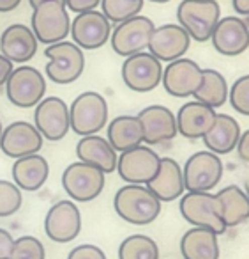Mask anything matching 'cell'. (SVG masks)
<instances>
[{"instance_id": "1", "label": "cell", "mask_w": 249, "mask_h": 259, "mask_svg": "<svg viewBox=\"0 0 249 259\" xmlns=\"http://www.w3.org/2000/svg\"><path fill=\"white\" fill-rule=\"evenodd\" d=\"M115 213L133 226H149L159 217L163 202L145 185H124L113 197Z\"/></svg>"}, {"instance_id": "2", "label": "cell", "mask_w": 249, "mask_h": 259, "mask_svg": "<svg viewBox=\"0 0 249 259\" xmlns=\"http://www.w3.org/2000/svg\"><path fill=\"white\" fill-rule=\"evenodd\" d=\"M178 211L193 227L209 229L217 236L226 233L221 202L212 192H185L178 201Z\"/></svg>"}, {"instance_id": "3", "label": "cell", "mask_w": 249, "mask_h": 259, "mask_svg": "<svg viewBox=\"0 0 249 259\" xmlns=\"http://www.w3.org/2000/svg\"><path fill=\"white\" fill-rule=\"evenodd\" d=\"M178 25L189 34L191 41H210L217 22L221 20V8L217 0H182L177 8Z\"/></svg>"}, {"instance_id": "4", "label": "cell", "mask_w": 249, "mask_h": 259, "mask_svg": "<svg viewBox=\"0 0 249 259\" xmlns=\"http://www.w3.org/2000/svg\"><path fill=\"white\" fill-rule=\"evenodd\" d=\"M71 130L80 137L97 135L108 124V101L96 91L78 94L69 107Z\"/></svg>"}, {"instance_id": "5", "label": "cell", "mask_w": 249, "mask_h": 259, "mask_svg": "<svg viewBox=\"0 0 249 259\" xmlns=\"http://www.w3.org/2000/svg\"><path fill=\"white\" fill-rule=\"evenodd\" d=\"M30 29L37 41L46 47L66 41L71 34V18L66 4L57 0H46L32 9Z\"/></svg>"}, {"instance_id": "6", "label": "cell", "mask_w": 249, "mask_h": 259, "mask_svg": "<svg viewBox=\"0 0 249 259\" xmlns=\"http://www.w3.org/2000/svg\"><path fill=\"white\" fill-rule=\"evenodd\" d=\"M44 57L48 64L44 68L46 76L58 85H69L83 75L85 69V54L73 41H60L46 47Z\"/></svg>"}, {"instance_id": "7", "label": "cell", "mask_w": 249, "mask_h": 259, "mask_svg": "<svg viewBox=\"0 0 249 259\" xmlns=\"http://www.w3.org/2000/svg\"><path fill=\"white\" fill-rule=\"evenodd\" d=\"M106 174L85 162H73L62 172V188L75 202H90L101 195Z\"/></svg>"}, {"instance_id": "8", "label": "cell", "mask_w": 249, "mask_h": 259, "mask_svg": "<svg viewBox=\"0 0 249 259\" xmlns=\"http://www.w3.org/2000/svg\"><path fill=\"white\" fill-rule=\"evenodd\" d=\"M46 80L39 69L22 64L13 69L11 76L6 82V96L15 107L32 108L44 100Z\"/></svg>"}, {"instance_id": "9", "label": "cell", "mask_w": 249, "mask_h": 259, "mask_svg": "<svg viewBox=\"0 0 249 259\" xmlns=\"http://www.w3.org/2000/svg\"><path fill=\"white\" fill-rule=\"evenodd\" d=\"M224 165L221 156L214 155L209 149L196 151L185 160L182 167L184 185L188 192H210L221 183Z\"/></svg>"}, {"instance_id": "10", "label": "cell", "mask_w": 249, "mask_h": 259, "mask_svg": "<svg viewBox=\"0 0 249 259\" xmlns=\"http://www.w3.org/2000/svg\"><path fill=\"white\" fill-rule=\"evenodd\" d=\"M154 29H156L154 22L143 15L117 23L110 37L111 50L124 59L140 54V52H147Z\"/></svg>"}, {"instance_id": "11", "label": "cell", "mask_w": 249, "mask_h": 259, "mask_svg": "<svg viewBox=\"0 0 249 259\" xmlns=\"http://www.w3.org/2000/svg\"><path fill=\"white\" fill-rule=\"evenodd\" d=\"M122 82L135 93H150L163 80V62L157 61L150 52H140L122 62Z\"/></svg>"}, {"instance_id": "12", "label": "cell", "mask_w": 249, "mask_h": 259, "mask_svg": "<svg viewBox=\"0 0 249 259\" xmlns=\"http://www.w3.org/2000/svg\"><path fill=\"white\" fill-rule=\"evenodd\" d=\"M161 156L150 146L136 148L118 155L117 172L128 185H147L159 170Z\"/></svg>"}, {"instance_id": "13", "label": "cell", "mask_w": 249, "mask_h": 259, "mask_svg": "<svg viewBox=\"0 0 249 259\" xmlns=\"http://www.w3.org/2000/svg\"><path fill=\"white\" fill-rule=\"evenodd\" d=\"M113 25L97 9L76 15L71 20L73 43L82 50H99L110 41Z\"/></svg>"}, {"instance_id": "14", "label": "cell", "mask_w": 249, "mask_h": 259, "mask_svg": "<svg viewBox=\"0 0 249 259\" xmlns=\"http://www.w3.org/2000/svg\"><path fill=\"white\" fill-rule=\"evenodd\" d=\"M34 126L46 141H62L71 130L69 105L58 96L44 98L34 110Z\"/></svg>"}, {"instance_id": "15", "label": "cell", "mask_w": 249, "mask_h": 259, "mask_svg": "<svg viewBox=\"0 0 249 259\" xmlns=\"http://www.w3.org/2000/svg\"><path fill=\"white\" fill-rule=\"evenodd\" d=\"M203 82V68L193 59L182 57L173 62H168L163 68V80L161 85L164 87L170 96L173 98H191L196 94Z\"/></svg>"}, {"instance_id": "16", "label": "cell", "mask_w": 249, "mask_h": 259, "mask_svg": "<svg viewBox=\"0 0 249 259\" xmlns=\"http://www.w3.org/2000/svg\"><path fill=\"white\" fill-rule=\"evenodd\" d=\"M82 231V213L75 201H58L44 217V233L55 243H69Z\"/></svg>"}, {"instance_id": "17", "label": "cell", "mask_w": 249, "mask_h": 259, "mask_svg": "<svg viewBox=\"0 0 249 259\" xmlns=\"http://www.w3.org/2000/svg\"><path fill=\"white\" fill-rule=\"evenodd\" d=\"M143 132V144L157 146L177 137V119L164 105H149L136 114Z\"/></svg>"}, {"instance_id": "18", "label": "cell", "mask_w": 249, "mask_h": 259, "mask_svg": "<svg viewBox=\"0 0 249 259\" xmlns=\"http://www.w3.org/2000/svg\"><path fill=\"white\" fill-rule=\"evenodd\" d=\"M43 135L34 124L27 121H15L6 126L0 139V149L9 158H23L29 155H37L43 148Z\"/></svg>"}, {"instance_id": "19", "label": "cell", "mask_w": 249, "mask_h": 259, "mask_svg": "<svg viewBox=\"0 0 249 259\" xmlns=\"http://www.w3.org/2000/svg\"><path fill=\"white\" fill-rule=\"evenodd\" d=\"M191 47V37L178 23H166L156 27L150 36L147 50L161 62H173L182 59Z\"/></svg>"}, {"instance_id": "20", "label": "cell", "mask_w": 249, "mask_h": 259, "mask_svg": "<svg viewBox=\"0 0 249 259\" xmlns=\"http://www.w3.org/2000/svg\"><path fill=\"white\" fill-rule=\"evenodd\" d=\"M212 47L224 57H237L249 48V25L238 16H224L217 22L212 36Z\"/></svg>"}, {"instance_id": "21", "label": "cell", "mask_w": 249, "mask_h": 259, "mask_svg": "<svg viewBox=\"0 0 249 259\" xmlns=\"http://www.w3.org/2000/svg\"><path fill=\"white\" fill-rule=\"evenodd\" d=\"M217 112L200 101L193 100L184 103L175 114L177 134L188 141H202L214 126Z\"/></svg>"}, {"instance_id": "22", "label": "cell", "mask_w": 249, "mask_h": 259, "mask_svg": "<svg viewBox=\"0 0 249 259\" xmlns=\"http://www.w3.org/2000/svg\"><path fill=\"white\" fill-rule=\"evenodd\" d=\"M37 41L32 29L23 23H13L0 36V54L13 64H25L37 54Z\"/></svg>"}, {"instance_id": "23", "label": "cell", "mask_w": 249, "mask_h": 259, "mask_svg": "<svg viewBox=\"0 0 249 259\" xmlns=\"http://www.w3.org/2000/svg\"><path fill=\"white\" fill-rule=\"evenodd\" d=\"M161 202H171L180 199L185 194L184 174L177 160L171 156H161L159 170L145 185Z\"/></svg>"}, {"instance_id": "24", "label": "cell", "mask_w": 249, "mask_h": 259, "mask_svg": "<svg viewBox=\"0 0 249 259\" xmlns=\"http://www.w3.org/2000/svg\"><path fill=\"white\" fill-rule=\"evenodd\" d=\"M76 156L80 162L97 167L104 174H111L117 170L118 153L101 135H87L80 139L76 144Z\"/></svg>"}, {"instance_id": "25", "label": "cell", "mask_w": 249, "mask_h": 259, "mask_svg": "<svg viewBox=\"0 0 249 259\" xmlns=\"http://www.w3.org/2000/svg\"><path fill=\"white\" fill-rule=\"evenodd\" d=\"M13 183L25 192H37L50 176V163L43 155H29L13 163Z\"/></svg>"}, {"instance_id": "26", "label": "cell", "mask_w": 249, "mask_h": 259, "mask_svg": "<svg viewBox=\"0 0 249 259\" xmlns=\"http://www.w3.org/2000/svg\"><path fill=\"white\" fill-rule=\"evenodd\" d=\"M240 124L235 117L230 114H223L217 112L214 126L209 130V134L202 139L205 148L212 151L214 155H228V153L235 151L237 142L240 139Z\"/></svg>"}, {"instance_id": "27", "label": "cell", "mask_w": 249, "mask_h": 259, "mask_svg": "<svg viewBox=\"0 0 249 259\" xmlns=\"http://www.w3.org/2000/svg\"><path fill=\"white\" fill-rule=\"evenodd\" d=\"M180 254L184 259H219V236L209 229L191 227L180 238Z\"/></svg>"}, {"instance_id": "28", "label": "cell", "mask_w": 249, "mask_h": 259, "mask_svg": "<svg viewBox=\"0 0 249 259\" xmlns=\"http://www.w3.org/2000/svg\"><path fill=\"white\" fill-rule=\"evenodd\" d=\"M106 128H108L106 141L110 142L111 148L117 153L129 151V149L143 144L142 124H140L136 115H129V114L118 115V117L111 119L108 122Z\"/></svg>"}, {"instance_id": "29", "label": "cell", "mask_w": 249, "mask_h": 259, "mask_svg": "<svg viewBox=\"0 0 249 259\" xmlns=\"http://www.w3.org/2000/svg\"><path fill=\"white\" fill-rule=\"evenodd\" d=\"M216 195L221 202L223 220H224L226 229L228 227H237V226H240V224L247 222L249 197L244 192V188L237 187V185H228V187L221 188Z\"/></svg>"}, {"instance_id": "30", "label": "cell", "mask_w": 249, "mask_h": 259, "mask_svg": "<svg viewBox=\"0 0 249 259\" xmlns=\"http://www.w3.org/2000/svg\"><path fill=\"white\" fill-rule=\"evenodd\" d=\"M228 94H230V87H228V82L223 73H219L217 69L207 68L203 69L202 85H200V89L196 91V94L193 98L216 110V108L223 107L226 103Z\"/></svg>"}, {"instance_id": "31", "label": "cell", "mask_w": 249, "mask_h": 259, "mask_svg": "<svg viewBox=\"0 0 249 259\" xmlns=\"http://www.w3.org/2000/svg\"><path fill=\"white\" fill-rule=\"evenodd\" d=\"M118 259H159V247L147 234H131L118 245Z\"/></svg>"}, {"instance_id": "32", "label": "cell", "mask_w": 249, "mask_h": 259, "mask_svg": "<svg viewBox=\"0 0 249 259\" xmlns=\"http://www.w3.org/2000/svg\"><path fill=\"white\" fill-rule=\"evenodd\" d=\"M145 0H101V13L111 25L135 18L142 13Z\"/></svg>"}, {"instance_id": "33", "label": "cell", "mask_w": 249, "mask_h": 259, "mask_svg": "<svg viewBox=\"0 0 249 259\" xmlns=\"http://www.w3.org/2000/svg\"><path fill=\"white\" fill-rule=\"evenodd\" d=\"M23 204L22 190L13 181L0 180V219L15 215Z\"/></svg>"}, {"instance_id": "34", "label": "cell", "mask_w": 249, "mask_h": 259, "mask_svg": "<svg viewBox=\"0 0 249 259\" xmlns=\"http://www.w3.org/2000/svg\"><path fill=\"white\" fill-rule=\"evenodd\" d=\"M9 259H46V250L36 236H20L15 240Z\"/></svg>"}, {"instance_id": "35", "label": "cell", "mask_w": 249, "mask_h": 259, "mask_svg": "<svg viewBox=\"0 0 249 259\" xmlns=\"http://www.w3.org/2000/svg\"><path fill=\"white\" fill-rule=\"evenodd\" d=\"M231 107L242 115H249V75H244L233 82L228 94Z\"/></svg>"}, {"instance_id": "36", "label": "cell", "mask_w": 249, "mask_h": 259, "mask_svg": "<svg viewBox=\"0 0 249 259\" xmlns=\"http://www.w3.org/2000/svg\"><path fill=\"white\" fill-rule=\"evenodd\" d=\"M68 259H106L103 248H99L97 245L92 243H83L75 247L68 254Z\"/></svg>"}, {"instance_id": "37", "label": "cell", "mask_w": 249, "mask_h": 259, "mask_svg": "<svg viewBox=\"0 0 249 259\" xmlns=\"http://www.w3.org/2000/svg\"><path fill=\"white\" fill-rule=\"evenodd\" d=\"M97 6H101V0H66L68 11L76 13V15L97 9Z\"/></svg>"}, {"instance_id": "38", "label": "cell", "mask_w": 249, "mask_h": 259, "mask_svg": "<svg viewBox=\"0 0 249 259\" xmlns=\"http://www.w3.org/2000/svg\"><path fill=\"white\" fill-rule=\"evenodd\" d=\"M13 245H15V238L11 236V233L0 227V259H9Z\"/></svg>"}, {"instance_id": "39", "label": "cell", "mask_w": 249, "mask_h": 259, "mask_svg": "<svg viewBox=\"0 0 249 259\" xmlns=\"http://www.w3.org/2000/svg\"><path fill=\"white\" fill-rule=\"evenodd\" d=\"M235 151H237L238 158H240L242 162L249 163V130H245L244 134H240V139H238Z\"/></svg>"}, {"instance_id": "40", "label": "cell", "mask_w": 249, "mask_h": 259, "mask_svg": "<svg viewBox=\"0 0 249 259\" xmlns=\"http://www.w3.org/2000/svg\"><path fill=\"white\" fill-rule=\"evenodd\" d=\"M13 69H15V64H13L8 57H4V55L0 54V87L6 85L8 78L11 76Z\"/></svg>"}, {"instance_id": "41", "label": "cell", "mask_w": 249, "mask_h": 259, "mask_svg": "<svg viewBox=\"0 0 249 259\" xmlns=\"http://www.w3.org/2000/svg\"><path fill=\"white\" fill-rule=\"evenodd\" d=\"M231 6L240 16H249V0H231Z\"/></svg>"}, {"instance_id": "42", "label": "cell", "mask_w": 249, "mask_h": 259, "mask_svg": "<svg viewBox=\"0 0 249 259\" xmlns=\"http://www.w3.org/2000/svg\"><path fill=\"white\" fill-rule=\"evenodd\" d=\"M20 4H22V0H0V13L15 11Z\"/></svg>"}, {"instance_id": "43", "label": "cell", "mask_w": 249, "mask_h": 259, "mask_svg": "<svg viewBox=\"0 0 249 259\" xmlns=\"http://www.w3.org/2000/svg\"><path fill=\"white\" fill-rule=\"evenodd\" d=\"M43 2H46V0H29V4L32 9H36L39 4H43ZM57 2H62V4H66V0H57Z\"/></svg>"}, {"instance_id": "44", "label": "cell", "mask_w": 249, "mask_h": 259, "mask_svg": "<svg viewBox=\"0 0 249 259\" xmlns=\"http://www.w3.org/2000/svg\"><path fill=\"white\" fill-rule=\"evenodd\" d=\"M244 192L247 194V197H249V170H247V174L244 176Z\"/></svg>"}, {"instance_id": "45", "label": "cell", "mask_w": 249, "mask_h": 259, "mask_svg": "<svg viewBox=\"0 0 249 259\" xmlns=\"http://www.w3.org/2000/svg\"><path fill=\"white\" fill-rule=\"evenodd\" d=\"M149 2H154V4H166L170 0H149Z\"/></svg>"}, {"instance_id": "46", "label": "cell", "mask_w": 249, "mask_h": 259, "mask_svg": "<svg viewBox=\"0 0 249 259\" xmlns=\"http://www.w3.org/2000/svg\"><path fill=\"white\" fill-rule=\"evenodd\" d=\"M2 132H4V126H2V121H0V139H2Z\"/></svg>"}]
</instances>
